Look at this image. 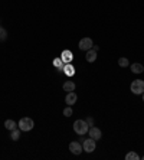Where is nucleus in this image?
<instances>
[{"label": "nucleus", "instance_id": "a211bd4d", "mask_svg": "<svg viewBox=\"0 0 144 160\" xmlns=\"http://www.w3.org/2000/svg\"><path fill=\"white\" fill-rule=\"evenodd\" d=\"M6 39H7V30L3 26H0V42H4Z\"/></svg>", "mask_w": 144, "mask_h": 160}, {"label": "nucleus", "instance_id": "f3484780", "mask_svg": "<svg viewBox=\"0 0 144 160\" xmlns=\"http://www.w3.org/2000/svg\"><path fill=\"white\" fill-rule=\"evenodd\" d=\"M53 67L58 68L59 71H62V68H63V61L61 59V58H55V59H53Z\"/></svg>", "mask_w": 144, "mask_h": 160}, {"label": "nucleus", "instance_id": "9d476101", "mask_svg": "<svg viewBox=\"0 0 144 160\" xmlns=\"http://www.w3.org/2000/svg\"><path fill=\"white\" fill-rule=\"evenodd\" d=\"M75 88H77V85H75V82L72 81H65L62 85V89L65 91V92H71V91H75Z\"/></svg>", "mask_w": 144, "mask_h": 160}, {"label": "nucleus", "instance_id": "412c9836", "mask_svg": "<svg viewBox=\"0 0 144 160\" xmlns=\"http://www.w3.org/2000/svg\"><path fill=\"white\" fill-rule=\"evenodd\" d=\"M85 121H87V124H88L89 127H92V126H95V124H94V120H92V117H88V118L85 120Z\"/></svg>", "mask_w": 144, "mask_h": 160}, {"label": "nucleus", "instance_id": "4be33fe9", "mask_svg": "<svg viewBox=\"0 0 144 160\" xmlns=\"http://www.w3.org/2000/svg\"><path fill=\"white\" fill-rule=\"evenodd\" d=\"M92 49L95 51V52H98V51H100V46H97V45H95V46H92Z\"/></svg>", "mask_w": 144, "mask_h": 160}, {"label": "nucleus", "instance_id": "b1692460", "mask_svg": "<svg viewBox=\"0 0 144 160\" xmlns=\"http://www.w3.org/2000/svg\"><path fill=\"white\" fill-rule=\"evenodd\" d=\"M141 160H144V156H143V157H141Z\"/></svg>", "mask_w": 144, "mask_h": 160}, {"label": "nucleus", "instance_id": "ddd939ff", "mask_svg": "<svg viewBox=\"0 0 144 160\" xmlns=\"http://www.w3.org/2000/svg\"><path fill=\"white\" fill-rule=\"evenodd\" d=\"M20 128L19 127H16L15 130H10V138L13 140V142H17L19 138H20Z\"/></svg>", "mask_w": 144, "mask_h": 160}, {"label": "nucleus", "instance_id": "6ab92c4d", "mask_svg": "<svg viewBox=\"0 0 144 160\" xmlns=\"http://www.w3.org/2000/svg\"><path fill=\"white\" fill-rule=\"evenodd\" d=\"M118 65L121 68H127V67H130V62H128V59H127V58H124V56H122V58H118Z\"/></svg>", "mask_w": 144, "mask_h": 160}, {"label": "nucleus", "instance_id": "20e7f679", "mask_svg": "<svg viewBox=\"0 0 144 160\" xmlns=\"http://www.w3.org/2000/svg\"><path fill=\"white\" fill-rule=\"evenodd\" d=\"M92 46H94V42L91 38H84V39H81L79 43H78V48L81 49V51H85V52L89 51V49H92Z\"/></svg>", "mask_w": 144, "mask_h": 160}, {"label": "nucleus", "instance_id": "f257e3e1", "mask_svg": "<svg viewBox=\"0 0 144 160\" xmlns=\"http://www.w3.org/2000/svg\"><path fill=\"white\" fill-rule=\"evenodd\" d=\"M88 130H89V126L87 124L85 120H77L74 123V131L78 136H84V134L88 133Z\"/></svg>", "mask_w": 144, "mask_h": 160}, {"label": "nucleus", "instance_id": "6e6552de", "mask_svg": "<svg viewBox=\"0 0 144 160\" xmlns=\"http://www.w3.org/2000/svg\"><path fill=\"white\" fill-rule=\"evenodd\" d=\"M77 100H78V95L74 92V91L68 92V95L65 97V102H67L68 105H71V107H72V105H74L75 102H77Z\"/></svg>", "mask_w": 144, "mask_h": 160}, {"label": "nucleus", "instance_id": "2eb2a0df", "mask_svg": "<svg viewBox=\"0 0 144 160\" xmlns=\"http://www.w3.org/2000/svg\"><path fill=\"white\" fill-rule=\"evenodd\" d=\"M4 127H6L7 130H15L16 127H17V123H16L15 120H6V121H4Z\"/></svg>", "mask_w": 144, "mask_h": 160}, {"label": "nucleus", "instance_id": "1a4fd4ad", "mask_svg": "<svg viewBox=\"0 0 144 160\" xmlns=\"http://www.w3.org/2000/svg\"><path fill=\"white\" fill-rule=\"evenodd\" d=\"M61 59L63 61V62H67V63H69L71 61L74 59V53L71 52V51H68V49H65L62 52V56H61Z\"/></svg>", "mask_w": 144, "mask_h": 160}, {"label": "nucleus", "instance_id": "39448f33", "mask_svg": "<svg viewBox=\"0 0 144 160\" xmlns=\"http://www.w3.org/2000/svg\"><path fill=\"white\" fill-rule=\"evenodd\" d=\"M82 147H84V152L87 153H92L94 150L97 149V142L94 140V138H87V140H84V143H82Z\"/></svg>", "mask_w": 144, "mask_h": 160}, {"label": "nucleus", "instance_id": "423d86ee", "mask_svg": "<svg viewBox=\"0 0 144 160\" xmlns=\"http://www.w3.org/2000/svg\"><path fill=\"white\" fill-rule=\"evenodd\" d=\"M69 150H71L72 154L78 156V154H81V153L84 152V147H82V144L79 142H71L69 143Z\"/></svg>", "mask_w": 144, "mask_h": 160}, {"label": "nucleus", "instance_id": "aec40b11", "mask_svg": "<svg viewBox=\"0 0 144 160\" xmlns=\"http://www.w3.org/2000/svg\"><path fill=\"white\" fill-rule=\"evenodd\" d=\"M72 114H74V110H72V107H71V105H68V107L63 110V116H65V117H71Z\"/></svg>", "mask_w": 144, "mask_h": 160}, {"label": "nucleus", "instance_id": "5701e85b", "mask_svg": "<svg viewBox=\"0 0 144 160\" xmlns=\"http://www.w3.org/2000/svg\"><path fill=\"white\" fill-rule=\"evenodd\" d=\"M143 101H144V92H143Z\"/></svg>", "mask_w": 144, "mask_h": 160}, {"label": "nucleus", "instance_id": "f8f14e48", "mask_svg": "<svg viewBox=\"0 0 144 160\" xmlns=\"http://www.w3.org/2000/svg\"><path fill=\"white\" fill-rule=\"evenodd\" d=\"M85 59L88 61V62H95L97 61V52L94 51V49H89V51H87V55H85Z\"/></svg>", "mask_w": 144, "mask_h": 160}, {"label": "nucleus", "instance_id": "dca6fc26", "mask_svg": "<svg viewBox=\"0 0 144 160\" xmlns=\"http://www.w3.org/2000/svg\"><path fill=\"white\" fill-rule=\"evenodd\" d=\"M141 157L137 154L136 152H130V153H127L126 154V160H140Z\"/></svg>", "mask_w": 144, "mask_h": 160}, {"label": "nucleus", "instance_id": "4468645a", "mask_svg": "<svg viewBox=\"0 0 144 160\" xmlns=\"http://www.w3.org/2000/svg\"><path fill=\"white\" fill-rule=\"evenodd\" d=\"M62 71L65 72V74H67L68 77H72V75L75 74V68L72 67V65H69V63H67V65H63Z\"/></svg>", "mask_w": 144, "mask_h": 160}, {"label": "nucleus", "instance_id": "7ed1b4c3", "mask_svg": "<svg viewBox=\"0 0 144 160\" xmlns=\"http://www.w3.org/2000/svg\"><path fill=\"white\" fill-rule=\"evenodd\" d=\"M130 89H131V92L136 94V95H141L144 92V81L141 79H134L131 82V85H130Z\"/></svg>", "mask_w": 144, "mask_h": 160}, {"label": "nucleus", "instance_id": "f03ea898", "mask_svg": "<svg viewBox=\"0 0 144 160\" xmlns=\"http://www.w3.org/2000/svg\"><path fill=\"white\" fill-rule=\"evenodd\" d=\"M17 127L22 131H30L35 127V123H33V120L29 118V117H23V118H20V121L17 123Z\"/></svg>", "mask_w": 144, "mask_h": 160}, {"label": "nucleus", "instance_id": "9b49d317", "mask_svg": "<svg viewBox=\"0 0 144 160\" xmlns=\"http://www.w3.org/2000/svg\"><path fill=\"white\" fill-rule=\"evenodd\" d=\"M130 69H131V72H134V74H141V72L144 71V67L141 63L136 62V63H131V65H130Z\"/></svg>", "mask_w": 144, "mask_h": 160}, {"label": "nucleus", "instance_id": "0eeeda50", "mask_svg": "<svg viewBox=\"0 0 144 160\" xmlns=\"http://www.w3.org/2000/svg\"><path fill=\"white\" fill-rule=\"evenodd\" d=\"M88 134H89V137L94 138L95 142H98L101 137H102V131L98 128V127L92 126V127H89V130H88Z\"/></svg>", "mask_w": 144, "mask_h": 160}]
</instances>
